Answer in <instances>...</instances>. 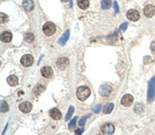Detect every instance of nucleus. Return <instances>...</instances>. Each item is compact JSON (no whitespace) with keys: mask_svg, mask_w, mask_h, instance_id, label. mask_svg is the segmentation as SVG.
Returning a JSON list of instances; mask_svg holds the SVG:
<instances>
[{"mask_svg":"<svg viewBox=\"0 0 155 135\" xmlns=\"http://www.w3.org/2000/svg\"><path fill=\"white\" fill-rule=\"evenodd\" d=\"M155 99V76L151 78L148 84V93H147V101L148 103H152Z\"/></svg>","mask_w":155,"mask_h":135,"instance_id":"1","label":"nucleus"},{"mask_svg":"<svg viewBox=\"0 0 155 135\" xmlns=\"http://www.w3.org/2000/svg\"><path fill=\"white\" fill-rule=\"evenodd\" d=\"M90 90L87 86H80L76 90V98L80 101H85L90 96Z\"/></svg>","mask_w":155,"mask_h":135,"instance_id":"2","label":"nucleus"},{"mask_svg":"<svg viewBox=\"0 0 155 135\" xmlns=\"http://www.w3.org/2000/svg\"><path fill=\"white\" fill-rule=\"evenodd\" d=\"M42 32H44L47 37H52L56 32L55 24L52 23V22H47V23H45L44 26H42Z\"/></svg>","mask_w":155,"mask_h":135,"instance_id":"3","label":"nucleus"},{"mask_svg":"<svg viewBox=\"0 0 155 135\" xmlns=\"http://www.w3.org/2000/svg\"><path fill=\"white\" fill-rule=\"evenodd\" d=\"M112 92H113V88L109 84L101 85L99 88V94L100 96H103V97H109V96L112 94Z\"/></svg>","mask_w":155,"mask_h":135,"instance_id":"4","label":"nucleus"},{"mask_svg":"<svg viewBox=\"0 0 155 135\" xmlns=\"http://www.w3.org/2000/svg\"><path fill=\"white\" fill-rule=\"evenodd\" d=\"M33 61H34V59H33V57H32V56L30 55V54H26V55H24L23 57L21 58V64H22V66H26V68H28V66H32Z\"/></svg>","mask_w":155,"mask_h":135,"instance_id":"5","label":"nucleus"},{"mask_svg":"<svg viewBox=\"0 0 155 135\" xmlns=\"http://www.w3.org/2000/svg\"><path fill=\"white\" fill-rule=\"evenodd\" d=\"M101 132H103V134H105V135L113 134V133L115 132V127H114L113 124H110V123H108V124H105L103 127H101Z\"/></svg>","mask_w":155,"mask_h":135,"instance_id":"6","label":"nucleus"},{"mask_svg":"<svg viewBox=\"0 0 155 135\" xmlns=\"http://www.w3.org/2000/svg\"><path fill=\"white\" fill-rule=\"evenodd\" d=\"M126 17L130 21L136 22L140 19V13L138 11H136V9H130V11H128L126 13Z\"/></svg>","mask_w":155,"mask_h":135,"instance_id":"7","label":"nucleus"},{"mask_svg":"<svg viewBox=\"0 0 155 135\" xmlns=\"http://www.w3.org/2000/svg\"><path fill=\"white\" fill-rule=\"evenodd\" d=\"M68 64H69L68 58H66V57H61V58H59L57 60L56 66H57V68L59 70H64L66 66H68Z\"/></svg>","mask_w":155,"mask_h":135,"instance_id":"8","label":"nucleus"},{"mask_svg":"<svg viewBox=\"0 0 155 135\" xmlns=\"http://www.w3.org/2000/svg\"><path fill=\"white\" fill-rule=\"evenodd\" d=\"M132 102H134V97H132V95H124L123 97H122V99H121V104L123 106H126V107H128V106H130L132 104Z\"/></svg>","mask_w":155,"mask_h":135,"instance_id":"9","label":"nucleus"},{"mask_svg":"<svg viewBox=\"0 0 155 135\" xmlns=\"http://www.w3.org/2000/svg\"><path fill=\"white\" fill-rule=\"evenodd\" d=\"M154 13H155V6L154 5H152V4H148V5L145 6L144 14H145V16L146 17L151 18V17H153Z\"/></svg>","mask_w":155,"mask_h":135,"instance_id":"10","label":"nucleus"},{"mask_svg":"<svg viewBox=\"0 0 155 135\" xmlns=\"http://www.w3.org/2000/svg\"><path fill=\"white\" fill-rule=\"evenodd\" d=\"M40 74L44 78H51L53 76V70L50 66H44L40 70Z\"/></svg>","mask_w":155,"mask_h":135,"instance_id":"11","label":"nucleus"},{"mask_svg":"<svg viewBox=\"0 0 155 135\" xmlns=\"http://www.w3.org/2000/svg\"><path fill=\"white\" fill-rule=\"evenodd\" d=\"M19 108H20V110H21L22 112H24V113H28V112L31 111L32 105L29 103V102H23V103L20 104Z\"/></svg>","mask_w":155,"mask_h":135,"instance_id":"12","label":"nucleus"},{"mask_svg":"<svg viewBox=\"0 0 155 135\" xmlns=\"http://www.w3.org/2000/svg\"><path fill=\"white\" fill-rule=\"evenodd\" d=\"M50 115H51V117H52L53 119H56V121H58V119H61V112L58 110L57 108H53V109H51L50 110Z\"/></svg>","mask_w":155,"mask_h":135,"instance_id":"13","label":"nucleus"},{"mask_svg":"<svg viewBox=\"0 0 155 135\" xmlns=\"http://www.w3.org/2000/svg\"><path fill=\"white\" fill-rule=\"evenodd\" d=\"M13 39V35L9 31H3L1 33V41L3 43H9Z\"/></svg>","mask_w":155,"mask_h":135,"instance_id":"14","label":"nucleus"},{"mask_svg":"<svg viewBox=\"0 0 155 135\" xmlns=\"http://www.w3.org/2000/svg\"><path fill=\"white\" fill-rule=\"evenodd\" d=\"M6 81H7V83L11 85V86H16V85H18V83H19V79L16 75H11V76H8Z\"/></svg>","mask_w":155,"mask_h":135,"instance_id":"15","label":"nucleus"},{"mask_svg":"<svg viewBox=\"0 0 155 135\" xmlns=\"http://www.w3.org/2000/svg\"><path fill=\"white\" fill-rule=\"evenodd\" d=\"M23 7L25 11H32L33 7H34V3L32 0H24L23 2Z\"/></svg>","mask_w":155,"mask_h":135,"instance_id":"16","label":"nucleus"},{"mask_svg":"<svg viewBox=\"0 0 155 135\" xmlns=\"http://www.w3.org/2000/svg\"><path fill=\"white\" fill-rule=\"evenodd\" d=\"M68 37H69V30H66L65 32H64V35H62V37L59 39V41H58V44L60 46H63L66 44V42L68 41Z\"/></svg>","mask_w":155,"mask_h":135,"instance_id":"17","label":"nucleus"},{"mask_svg":"<svg viewBox=\"0 0 155 135\" xmlns=\"http://www.w3.org/2000/svg\"><path fill=\"white\" fill-rule=\"evenodd\" d=\"M44 90H46V88L42 84H37L35 85V88H33V94L34 96H40L44 93Z\"/></svg>","mask_w":155,"mask_h":135,"instance_id":"18","label":"nucleus"},{"mask_svg":"<svg viewBox=\"0 0 155 135\" xmlns=\"http://www.w3.org/2000/svg\"><path fill=\"white\" fill-rule=\"evenodd\" d=\"M113 109H114V104L113 103H108L107 105L103 106V112L105 114H109V113H111V112L113 111Z\"/></svg>","mask_w":155,"mask_h":135,"instance_id":"19","label":"nucleus"},{"mask_svg":"<svg viewBox=\"0 0 155 135\" xmlns=\"http://www.w3.org/2000/svg\"><path fill=\"white\" fill-rule=\"evenodd\" d=\"M78 6L81 9H86L89 6V0H78Z\"/></svg>","mask_w":155,"mask_h":135,"instance_id":"20","label":"nucleus"},{"mask_svg":"<svg viewBox=\"0 0 155 135\" xmlns=\"http://www.w3.org/2000/svg\"><path fill=\"white\" fill-rule=\"evenodd\" d=\"M112 5V2H111V0H103L101 1V7L103 9H109Z\"/></svg>","mask_w":155,"mask_h":135,"instance_id":"21","label":"nucleus"},{"mask_svg":"<svg viewBox=\"0 0 155 135\" xmlns=\"http://www.w3.org/2000/svg\"><path fill=\"white\" fill-rule=\"evenodd\" d=\"M25 41L28 43H32L34 41V35H32L31 32H29V33H26L25 35Z\"/></svg>","mask_w":155,"mask_h":135,"instance_id":"22","label":"nucleus"},{"mask_svg":"<svg viewBox=\"0 0 155 135\" xmlns=\"http://www.w3.org/2000/svg\"><path fill=\"white\" fill-rule=\"evenodd\" d=\"M8 111V105L5 101H1V112H7Z\"/></svg>","mask_w":155,"mask_h":135,"instance_id":"23","label":"nucleus"},{"mask_svg":"<svg viewBox=\"0 0 155 135\" xmlns=\"http://www.w3.org/2000/svg\"><path fill=\"white\" fill-rule=\"evenodd\" d=\"M74 111V108L72 106H70L68 109V111H67V114H66V117H65V121H69V119H70V117L72 115Z\"/></svg>","mask_w":155,"mask_h":135,"instance_id":"24","label":"nucleus"},{"mask_svg":"<svg viewBox=\"0 0 155 135\" xmlns=\"http://www.w3.org/2000/svg\"><path fill=\"white\" fill-rule=\"evenodd\" d=\"M76 117H74V119H72V121H71L70 123H69V125H68V128H69V130H74V127H76Z\"/></svg>","mask_w":155,"mask_h":135,"instance_id":"25","label":"nucleus"},{"mask_svg":"<svg viewBox=\"0 0 155 135\" xmlns=\"http://www.w3.org/2000/svg\"><path fill=\"white\" fill-rule=\"evenodd\" d=\"M89 115H90V114H87V115H85L84 117H82V119L79 121V125H80V126H81V127H83V126H84V125H85V123H86L87 119L89 117Z\"/></svg>","mask_w":155,"mask_h":135,"instance_id":"26","label":"nucleus"},{"mask_svg":"<svg viewBox=\"0 0 155 135\" xmlns=\"http://www.w3.org/2000/svg\"><path fill=\"white\" fill-rule=\"evenodd\" d=\"M134 111H136V112H142V111H143L142 104H138V105H136V108H134Z\"/></svg>","mask_w":155,"mask_h":135,"instance_id":"27","label":"nucleus"},{"mask_svg":"<svg viewBox=\"0 0 155 135\" xmlns=\"http://www.w3.org/2000/svg\"><path fill=\"white\" fill-rule=\"evenodd\" d=\"M127 25H128V23H123L120 26L119 30H120V31H125V30H126V28H127Z\"/></svg>","mask_w":155,"mask_h":135,"instance_id":"28","label":"nucleus"},{"mask_svg":"<svg viewBox=\"0 0 155 135\" xmlns=\"http://www.w3.org/2000/svg\"><path fill=\"white\" fill-rule=\"evenodd\" d=\"M100 109H101V105H100V104H98V105H96V106L94 107L93 111H94L95 113H98V112L100 111Z\"/></svg>","mask_w":155,"mask_h":135,"instance_id":"29","label":"nucleus"},{"mask_svg":"<svg viewBox=\"0 0 155 135\" xmlns=\"http://www.w3.org/2000/svg\"><path fill=\"white\" fill-rule=\"evenodd\" d=\"M3 21H4V22L7 21V16H6V15H4L3 13H1V23H3Z\"/></svg>","mask_w":155,"mask_h":135,"instance_id":"30","label":"nucleus"},{"mask_svg":"<svg viewBox=\"0 0 155 135\" xmlns=\"http://www.w3.org/2000/svg\"><path fill=\"white\" fill-rule=\"evenodd\" d=\"M151 61H152V59L150 58V56H146V57H145V59H144V62H145V64H149V62H151Z\"/></svg>","mask_w":155,"mask_h":135,"instance_id":"31","label":"nucleus"},{"mask_svg":"<svg viewBox=\"0 0 155 135\" xmlns=\"http://www.w3.org/2000/svg\"><path fill=\"white\" fill-rule=\"evenodd\" d=\"M114 8H115V13H119V7H118V3H117V1H115L114 2Z\"/></svg>","mask_w":155,"mask_h":135,"instance_id":"32","label":"nucleus"},{"mask_svg":"<svg viewBox=\"0 0 155 135\" xmlns=\"http://www.w3.org/2000/svg\"><path fill=\"white\" fill-rule=\"evenodd\" d=\"M151 51H152L153 53H155V41H153L152 43H151Z\"/></svg>","mask_w":155,"mask_h":135,"instance_id":"33","label":"nucleus"},{"mask_svg":"<svg viewBox=\"0 0 155 135\" xmlns=\"http://www.w3.org/2000/svg\"><path fill=\"white\" fill-rule=\"evenodd\" d=\"M82 132H83V129H78L76 131V134H82Z\"/></svg>","mask_w":155,"mask_h":135,"instance_id":"34","label":"nucleus"},{"mask_svg":"<svg viewBox=\"0 0 155 135\" xmlns=\"http://www.w3.org/2000/svg\"><path fill=\"white\" fill-rule=\"evenodd\" d=\"M62 2H67V1H69V0H61Z\"/></svg>","mask_w":155,"mask_h":135,"instance_id":"35","label":"nucleus"}]
</instances>
